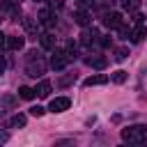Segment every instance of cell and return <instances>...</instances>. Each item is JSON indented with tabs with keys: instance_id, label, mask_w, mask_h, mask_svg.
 <instances>
[{
	"instance_id": "cell-4",
	"label": "cell",
	"mask_w": 147,
	"mask_h": 147,
	"mask_svg": "<svg viewBox=\"0 0 147 147\" xmlns=\"http://www.w3.org/2000/svg\"><path fill=\"white\" fill-rule=\"evenodd\" d=\"M69 106H71V99L69 96H55L48 103V110L51 113H64V110H69Z\"/></svg>"
},
{
	"instance_id": "cell-17",
	"label": "cell",
	"mask_w": 147,
	"mask_h": 147,
	"mask_svg": "<svg viewBox=\"0 0 147 147\" xmlns=\"http://www.w3.org/2000/svg\"><path fill=\"white\" fill-rule=\"evenodd\" d=\"M126 78H129V74L124 71V69H117L113 76H110V80L113 83H117V85H122V83H126Z\"/></svg>"
},
{
	"instance_id": "cell-21",
	"label": "cell",
	"mask_w": 147,
	"mask_h": 147,
	"mask_svg": "<svg viewBox=\"0 0 147 147\" xmlns=\"http://www.w3.org/2000/svg\"><path fill=\"white\" fill-rule=\"evenodd\" d=\"M44 113H46V110H44L41 106H32V108H30V115H32V117H41Z\"/></svg>"
},
{
	"instance_id": "cell-5",
	"label": "cell",
	"mask_w": 147,
	"mask_h": 147,
	"mask_svg": "<svg viewBox=\"0 0 147 147\" xmlns=\"http://www.w3.org/2000/svg\"><path fill=\"white\" fill-rule=\"evenodd\" d=\"M103 25L110 28V30H119V28L124 25L122 14H119V11H110V14H106V16H103Z\"/></svg>"
},
{
	"instance_id": "cell-19",
	"label": "cell",
	"mask_w": 147,
	"mask_h": 147,
	"mask_svg": "<svg viewBox=\"0 0 147 147\" xmlns=\"http://www.w3.org/2000/svg\"><path fill=\"white\" fill-rule=\"evenodd\" d=\"M140 5H142V0H122V7H124L126 11H136Z\"/></svg>"
},
{
	"instance_id": "cell-24",
	"label": "cell",
	"mask_w": 147,
	"mask_h": 147,
	"mask_svg": "<svg viewBox=\"0 0 147 147\" xmlns=\"http://www.w3.org/2000/svg\"><path fill=\"white\" fill-rule=\"evenodd\" d=\"M48 5H51L53 9H60V7H62V0H48Z\"/></svg>"
},
{
	"instance_id": "cell-22",
	"label": "cell",
	"mask_w": 147,
	"mask_h": 147,
	"mask_svg": "<svg viewBox=\"0 0 147 147\" xmlns=\"http://www.w3.org/2000/svg\"><path fill=\"white\" fill-rule=\"evenodd\" d=\"M2 103H5V106H7V108H11V106H16V99H14V96H9V94H7V96H2Z\"/></svg>"
},
{
	"instance_id": "cell-25",
	"label": "cell",
	"mask_w": 147,
	"mask_h": 147,
	"mask_svg": "<svg viewBox=\"0 0 147 147\" xmlns=\"http://www.w3.org/2000/svg\"><path fill=\"white\" fill-rule=\"evenodd\" d=\"M71 80H76V76H67V78H62V80H60V85H69Z\"/></svg>"
},
{
	"instance_id": "cell-10",
	"label": "cell",
	"mask_w": 147,
	"mask_h": 147,
	"mask_svg": "<svg viewBox=\"0 0 147 147\" xmlns=\"http://www.w3.org/2000/svg\"><path fill=\"white\" fill-rule=\"evenodd\" d=\"M23 46H25V37H16V34L7 37V48L9 51H21Z\"/></svg>"
},
{
	"instance_id": "cell-14",
	"label": "cell",
	"mask_w": 147,
	"mask_h": 147,
	"mask_svg": "<svg viewBox=\"0 0 147 147\" xmlns=\"http://www.w3.org/2000/svg\"><path fill=\"white\" fill-rule=\"evenodd\" d=\"M51 87H53V85H51V80H41V83H39L37 87H34V92H37V96L46 99V96L51 94Z\"/></svg>"
},
{
	"instance_id": "cell-1",
	"label": "cell",
	"mask_w": 147,
	"mask_h": 147,
	"mask_svg": "<svg viewBox=\"0 0 147 147\" xmlns=\"http://www.w3.org/2000/svg\"><path fill=\"white\" fill-rule=\"evenodd\" d=\"M44 71H46V60H44V55H41L39 51H30V53H28V62H25V74L32 76V78H37V76H41Z\"/></svg>"
},
{
	"instance_id": "cell-11",
	"label": "cell",
	"mask_w": 147,
	"mask_h": 147,
	"mask_svg": "<svg viewBox=\"0 0 147 147\" xmlns=\"http://www.w3.org/2000/svg\"><path fill=\"white\" fill-rule=\"evenodd\" d=\"M39 41H41V48H46V51L55 48V37H53L51 32H41V34H39Z\"/></svg>"
},
{
	"instance_id": "cell-26",
	"label": "cell",
	"mask_w": 147,
	"mask_h": 147,
	"mask_svg": "<svg viewBox=\"0 0 147 147\" xmlns=\"http://www.w3.org/2000/svg\"><path fill=\"white\" fill-rule=\"evenodd\" d=\"M5 69H7V62H5V57H2V55H0V76H2V74H5Z\"/></svg>"
},
{
	"instance_id": "cell-6",
	"label": "cell",
	"mask_w": 147,
	"mask_h": 147,
	"mask_svg": "<svg viewBox=\"0 0 147 147\" xmlns=\"http://www.w3.org/2000/svg\"><path fill=\"white\" fill-rule=\"evenodd\" d=\"M37 21H39V25H44V28H53L55 25V14L51 11V9H39V14H37Z\"/></svg>"
},
{
	"instance_id": "cell-3",
	"label": "cell",
	"mask_w": 147,
	"mask_h": 147,
	"mask_svg": "<svg viewBox=\"0 0 147 147\" xmlns=\"http://www.w3.org/2000/svg\"><path fill=\"white\" fill-rule=\"evenodd\" d=\"M71 60H74V57H71L64 48H55V53H53V57H51V67H53L55 71H62Z\"/></svg>"
},
{
	"instance_id": "cell-13",
	"label": "cell",
	"mask_w": 147,
	"mask_h": 147,
	"mask_svg": "<svg viewBox=\"0 0 147 147\" xmlns=\"http://www.w3.org/2000/svg\"><path fill=\"white\" fill-rule=\"evenodd\" d=\"M108 83V76L106 74H96V76H90L85 80V87H92V85H106Z\"/></svg>"
},
{
	"instance_id": "cell-8",
	"label": "cell",
	"mask_w": 147,
	"mask_h": 147,
	"mask_svg": "<svg viewBox=\"0 0 147 147\" xmlns=\"http://www.w3.org/2000/svg\"><path fill=\"white\" fill-rule=\"evenodd\" d=\"M85 64L92 67V69H106L108 60H106L103 55H87V57H85Z\"/></svg>"
},
{
	"instance_id": "cell-16",
	"label": "cell",
	"mask_w": 147,
	"mask_h": 147,
	"mask_svg": "<svg viewBox=\"0 0 147 147\" xmlns=\"http://www.w3.org/2000/svg\"><path fill=\"white\" fill-rule=\"evenodd\" d=\"M34 94H37V92H34L32 87H28V85H21V87H18V96H21V99H25V101L34 99Z\"/></svg>"
},
{
	"instance_id": "cell-30",
	"label": "cell",
	"mask_w": 147,
	"mask_h": 147,
	"mask_svg": "<svg viewBox=\"0 0 147 147\" xmlns=\"http://www.w3.org/2000/svg\"><path fill=\"white\" fill-rule=\"evenodd\" d=\"M0 21H2V18H0Z\"/></svg>"
},
{
	"instance_id": "cell-28",
	"label": "cell",
	"mask_w": 147,
	"mask_h": 147,
	"mask_svg": "<svg viewBox=\"0 0 147 147\" xmlns=\"http://www.w3.org/2000/svg\"><path fill=\"white\" fill-rule=\"evenodd\" d=\"M142 18H145L142 14H136V16H133V23H142Z\"/></svg>"
},
{
	"instance_id": "cell-18",
	"label": "cell",
	"mask_w": 147,
	"mask_h": 147,
	"mask_svg": "<svg viewBox=\"0 0 147 147\" xmlns=\"http://www.w3.org/2000/svg\"><path fill=\"white\" fill-rule=\"evenodd\" d=\"M37 25H39V21L34 23L32 18H23V28H25V32H30V34H37Z\"/></svg>"
},
{
	"instance_id": "cell-23",
	"label": "cell",
	"mask_w": 147,
	"mask_h": 147,
	"mask_svg": "<svg viewBox=\"0 0 147 147\" xmlns=\"http://www.w3.org/2000/svg\"><path fill=\"white\" fill-rule=\"evenodd\" d=\"M5 48H7V34H2V32H0V53H2Z\"/></svg>"
},
{
	"instance_id": "cell-2",
	"label": "cell",
	"mask_w": 147,
	"mask_h": 147,
	"mask_svg": "<svg viewBox=\"0 0 147 147\" xmlns=\"http://www.w3.org/2000/svg\"><path fill=\"white\" fill-rule=\"evenodd\" d=\"M122 140H124V142H131V145H142V142H147V126L133 124V126L122 129Z\"/></svg>"
},
{
	"instance_id": "cell-27",
	"label": "cell",
	"mask_w": 147,
	"mask_h": 147,
	"mask_svg": "<svg viewBox=\"0 0 147 147\" xmlns=\"http://www.w3.org/2000/svg\"><path fill=\"white\" fill-rule=\"evenodd\" d=\"M7 140H9V133H5V131H0V145H2V142H7Z\"/></svg>"
},
{
	"instance_id": "cell-7",
	"label": "cell",
	"mask_w": 147,
	"mask_h": 147,
	"mask_svg": "<svg viewBox=\"0 0 147 147\" xmlns=\"http://www.w3.org/2000/svg\"><path fill=\"white\" fill-rule=\"evenodd\" d=\"M80 37H83L80 41H83L85 46H92V44H99V41H101V39H99V32H96L94 28H90V25L85 28V32H83Z\"/></svg>"
},
{
	"instance_id": "cell-12",
	"label": "cell",
	"mask_w": 147,
	"mask_h": 147,
	"mask_svg": "<svg viewBox=\"0 0 147 147\" xmlns=\"http://www.w3.org/2000/svg\"><path fill=\"white\" fill-rule=\"evenodd\" d=\"M74 21L78 23V25H83V28H87L92 21H90V14L87 11H83V9H78V11H74Z\"/></svg>"
},
{
	"instance_id": "cell-20",
	"label": "cell",
	"mask_w": 147,
	"mask_h": 147,
	"mask_svg": "<svg viewBox=\"0 0 147 147\" xmlns=\"http://www.w3.org/2000/svg\"><path fill=\"white\" fill-rule=\"evenodd\" d=\"M126 57H129V48H126V46L115 48V60H117V62H124Z\"/></svg>"
},
{
	"instance_id": "cell-9",
	"label": "cell",
	"mask_w": 147,
	"mask_h": 147,
	"mask_svg": "<svg viewBox=\"0 0 147 147\" xmlns=\"http://www.w3.org/2000/svg\"><path fill=\"white\" fill-rule=\"evenodd\" d=\"M145 34H147V28H145L142 23H136V28L129 32V39H131L133 44H138V41H142V39H145Z\"/></svg>"
},
{
	"instance_id": "cell-29",
	"label": "cell",
	"mask_w": 147,
	"mask_h": 147,
	"mask_svg": "<svg viewBox=\"0 0 147 147\" xmlns=\"http://www.w3.org/2000/svg\"><path fill=\"white\" fill-rule=\"evenodd\" d=\"M34 2H37V0H34ZM39 2H41V0H39Z\"/></svg>"
},
{
	"instance_id": "cell-15",
	"label": "cell",
	"mask_w": 147,
	"mask_h": 147,
	"mask_svg": "<svg viewBox=\"0 0 147 147\" xmlns=\"http://www.w3.org/2000/svg\"><path fill=\"white\" fill-rule=\"evenodd\" d=\"M25 122H28V117L18 113V115H14V117L7 122V126H9V129H23V126H25Z\"/></svg>"
}]
</instances>
